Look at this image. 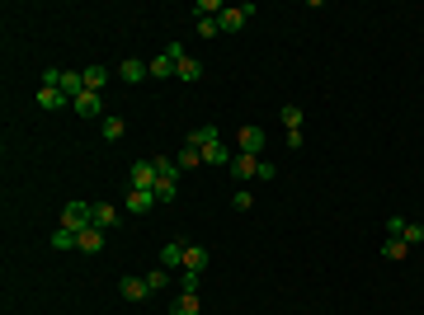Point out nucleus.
<instances>
[{
	"label": "nucleus",
	"mask_w": 424,
	"mask_h": 315,
	"mask_svg": "<svg viewBox=\"0 0 424 315\" xmlns=\"http://www.w3.org/2000/svg\"><path fill=\"white\" fill-rule=\"evenodd\" d=\"M184 268L188 273H207V250L203 245H184Z\"/></svg>",
	"instance_id": "obj_17"
},
{
	"label": "nucleus",
	"mask_w": 424,
	"mask_h": 315,
	"mask_svg": "<svg viewBox=\"0 0 424 315\" xmlns=\"http://www.w3.org/2000/svg\"><path fill=\"white\" fill-rule=\"evenodd\" d=\"M118 292H123V301H146V297H151L146 278H123V283H118Z\"/></svg>",
	"instance_id": "obj_11"
},
{
	"label": "nucleus",
	"mask_w": 424,
	"mask_h": 315,
	"mask_svg": "<svg viewBox=\"0 0 424 315\" xmlns=\"http://www.w3.org/2000/svg\"><path fill=\"white\" fill-rule=\"evenodd\" d=\"M170 315H198V297H188V292H179L170 306Z\"/></svg>",
	"instance_id": "obj_23"
},
{
	"label": "nucleus",
	"mask_w": 424,
	"mask_h": 315,
	"mask_svg": "<svg viewBox=\"0 0 424 315\" xmlns=\"http://www.w3.org/2000/svg\"><path fill=\"white\" fill-rule=\"evenodd\" d=\"M274 174H278V165H269V160H259V174H255V179H269V184H274Z\"/></svg>",
	"instance_id": "obj_34"
},
{
	"label": "nucleus",
	"mask_w": 424,
	"mask_h": 315,
	"mask_svg": "<svg viewBox=\"0 0 424 315\" xmlns=\"http://www.w3.org/2000/svg\"><path fill=\"white\" fill-rule=\"evenodd\" d=\"M221 142V127H198L193 137H188V146H198V151H207V146Z\"/></svg>",
	"instance_id": "obj_21"
},
{
	"label": "nucleus",
	"mask_w": 424,
	"mask_h": 315,
	"mask_svg": "<svg viewBox=\"0 0 424 315\" xmlns=\"http://www.w3.org/2000/svg\"><path fill=\"white\" fill-rule=\"evenodd\" d=\"M231 160H236V151L226 142H217V146H207L203 151V165H231Z\"/></svg>",
	"instance_id": "obj_19"
},
{
	"label": "nucleus",
	"mask_w": 424,
	"mask_h": 315,
	"mask_svg": "<svg viewBox=\"0 0 424 315\" xmlns=\"http://www.w3.org/2000/svg\"><path fill=\"white\" fill-rule=\"evenodd\" d=\"M76 250L80 254H99V250H104V231H94V226H90V231H80V236H76Z\"/></svg>",
	"instance_id": "obj_16"
},
{
	"label": "nucleus",
	"mask_w": 424,
	"mask_h": 315,
	"mask_svg": "<svg viewBox=\"0 0 424 315\" xmlns=\"http://www.w3.org/2000/svg\"><path fill=\"white\" fill-rule=\"evenodd\" d=\"M283 127H288V132H302V109L297 104H283Z\"/></svg>",
	"instance_id": "obj_26"
},
{
	"label": "nucleus",
	"mask_w": 424,
	"mask_h": 315,
	"mask_svg": "<svg viewBox=\"0 0 424 315\" xmlns=\"http://www.w3.org/2000/svg\"><path fill=\"white\" fill-rule=\"evenodd\" d=\"M179 198V174H160L156 179V203H174Z\"/></svg>",
	"instance_id": "obj_13"
},
{
	"label": "nucleus",
	"mask_w": 424,
	"mask_h": 315,
	"mask_svg": "<svg viewBox=\"0 0 424 315\" xmlns=\"http://www.w3.org/2000/svg\"><path fill=\"white\" fill-rule=\"evenodd\" d=\"M231 174H236V184L255 179V174H259V156H236V160H231Z\"/></svg>",
	"instance_id": "obj_10"
},
{
	"label": "nucleus",
	"mask_w": 424,
	"mask_h": 315,
	"mask_svg": "<svg viewBox=\"0 0 424 315\" xmlns=\"http://www.w3.org/2000/svg\"><path fill=\"white\" fill-rule=\"evenodd\" d=\"M160 268L165 273H184V240H165L160 245Z\"/></svg>",
	"instance_id": "obj_5"
},
{
	"label": "nucleus",
	"mask_w": 424,
	"mask_h": 315,
	"mask_svg": "<svg viewBox=\"0 0 424 315\" xmlns=\"http://www.w3.org/2000/svg\"><path fill=\"white\" fill-rule=\"evenodd\" d=\"M401 240H406L410 250H415V245H424V226H415V221H410V226H406V236H401Z\"/></svg>",
	"instance_id": "obj_31"
},
{
	"label": "nucleus",
	"mask_w": 424,
	"mask_h": 315,
	"mask_svg": "<svg viewBox=\"0 0 424 315\" xmlns=\"http://www.w3.org/2000/svg\"><path fill=\"white\" fill-rule=\"evenodd\" d=\"M198 278H203V273H179V292H188V297H198Z\"/></svg>",
	"instance_id": "obj_29"
},
{
	"label": "nucleus",
	"mask_w": 424,
	"mask_h": 315,
	"mask_svg": "<svg viewBox=\"0 0 424 315\" xmlns=\"http://www.w3.org/2000/svg\"><path fill=\"white\" fill-rule=\"evenodd\" d=\"M198 33H203V38H217V33H221L217 19H198Z\"/></svg>",
	"instance_id": "obj_33"
},
{
	"label": "nucleus",
	"mask_w": 424,
	"mask_h": 315,
	"mask_svg": "<svg viewBox=\"0 0 424 315\" xmlns=\"http://www.w3.org/2000/svg\"><path fill=\"white\" fill-rule=\"evenodd\" d=\"M382 254H387L392 264H401V259L410 254V245H406V240H387V245H382Z\"/></svg>",
	"instance_id": "obj_27"
},
{
	"label": "nucleus",
	"mask_w": 424,
	"mask_h": 315,
	"mask_svg": "<svg viewBox=\"0 0 424 315\" xmlns=\"http://www.w3.org/2000/svg\"><path fill=\"white\" fill-rule=\"evenodd\" d=\"M264 127H240V132H236V146H240V156H259V151H264Z\"/></svg>",
	"instance_id": "obj_4"
},
{
	"label": "nucleus",
	"mask_w": 424,
	"mask_h": 315,
	"mask_svg": "<svg viewBox=\"0 0 424 315\" xmlns=\"http://www.w3.org/2000/svg\"><path fill=\"white\" fill-rule=\"evenodd\" d=\"M151 76V66L137 62V57H123V66H118V80H127V85H141V80Z\"/></svg>",
	"instance_id": "obj_8"
},
{
	"label": "nucleus",
	"mask_w": 424,
	"mask_h": 315,
	"mask_svg": "<svg viewBox=\"0 0 424 315\" xmlns=\"http://www.w3.org/2000/svg\"><path fill=\"white\" fill-rule=\"evenodd\" d=\"M221 10H226L221 0H198V5H193V15H198V19H217Z\"/></svg>",
	"instance_id": "obj_25"
},
{
	"label": "nucleus",
	"mask_w": 424,
	"mask_h": 315,
	"mask_svg": "<svg viewBox=\"0 0 424 315\" xmlns=\"http://www.w3.org/2000/svg\"><path fill=\"white\" fill-rule=\"evenodd\" d=\"M156 179H160L156 160H137L132 165V189H156Z\"/></svg>",
	"instance_id": "obj_7"
},
{
	"label": "nucleus",
	"mask_w": 424,
	"mask_h": 315,
	"mask_svg": "<svg viewBox=\"0 0 424 315\" xmlns=\"http://www.w3.org/2000/svg\"><path fill=\"white\" fill-rule=\"evenodd\" d=\"M250 15H255V5H226L217 15V29L221 33H240L245 24H250Z\"/></svg>",
	"instance_id": "obj_2"
},
{
	"label": "nucleus",
	"mask_w": 424,
	"mask_h": 315,
	"mask_svg": "<svg viewBox=\"0 0 424 315\" xmlns=\"http://www.w3.org/2000/svg\"><path fill=\"white\" fill-rule=\"evenodd\" d=\"M113 221H118V207H113V203H94V217H90L94 231H109Z\"/></svg>",
	"instance_id": "obj_14"
},
{
	"label": "nucleus",
	"mask_w": 424,
	"mask_h": 315,
	"mask_svg": "<svg viewBox=\"0 0 424 315\" xmlns=\"http://www.w3.org/2000/svg\"><path fill=\"white\" fill-rule=\"evenodd\" d=\"M406 226H410L406 217H387V236H392V240H401V236H406Z\"/></svg>",
	"instance_id": "obj_30"
},
{
	"label": "nucleus",
	"mask_w": 424,
	"mask_h": 315,
	"mask_svg": "<svg viewBox=\"0 0 424 315\" xmlns=\"http://www.w3.org/2000/svg\"><path fill=\"white\" fill-rule=\"evenodd\" d=\"M174 76H179V80H188V85H193V80L203 76V66H198V62H193V57H188V52H184V57H179V66H174Z\"/></svg>",
	"instance_id": "obj_22"
},
{
	"label": "nucleus",
	"mask_w": 424,
	"mask_h": 315,
	"mask_svg": "<svg viewBox=\"0 0 424 315\" xmlns=\"http://www.w3.org/2000/svg\"><path fill=\"white\" fill-rule=\"evenodd\" d=\"M123 207H127V212H137V217H141V212H151V207H156V189H132Z\"/></svg>",
	"instance_id": "obj_9"
},
{
	"label": "nucleus",
	"mask_w": 424,
	"mask_h": 315,
	"mask_svg": "<svg viewBox=\"0 0 424 315\" xmlns=\"http://www.w3.org/2000/svg\"><path fill=\"white\" fill-rule=\"evenodd\" d=\"M123 132H127V123L118 118V113H109V118H99V137H104V142H123Z\"/></svg>",
	"instance_id": "obj_12"
},
{
	"label": "nucleus",
	"mask_w": 424,
	"mask_h": 315,
	"mask_svg": "<svg viewBox=\"0 0 424 315\" xmlns=\"http://www.w3.org/2000/svg\"><path fill=\"white\" fill-rule=\"evenodd\" d=\"M179 57H184V43H170V48L160 52L156 62H146V66H151V76H156V80H170L174 66H179Z\"/></svg>",
	"instance_id": "obj_3"
},
{
	"label": "nucleus",
	"mask_w": 424,
	"mask_h": 315,
	"mask_svg": "<svg viewBox=\"0 0 424 315\" xmlns=\"http://www.w3.org/2000/svg\"><path fill=\"white\" fill-rule=\"evenodd\" d=\"M71 109H76L80 118H109V113H104V99L94 95V90H85L80 99H71Z\"/></svg>",
	"instance_id": "obj_6"
},
{
	"label": "nucleus",
	"mask_w": 424,
	"mask_h": 315,
	"mask_svg": "<svg viewBox=\"0 0 424 315\" xmlns=\"http://www.w3.org/2000/svg\"><path fill=\"white\" fill-rule=\"evenodd\" d=\"M174 165H179V174L184 170H203V151H198V146H184V151L174 156Z\"/></svg>",
	"instance_id": "obj_20"
},
{
	"label": "nucleus",
	"mask_w": 424,
	"mask_h": 315,
	"mask_svg": "<svg viewBox=\"0 0 424 315\" xmlns=\"http://www.w3.org/2000/svg\"><path fill=\"white\" fill-rule=\"evenodd\" d=\"M231 207H236V212H250V207H255V198H250V193H245V189H236Z\"/></svg>",
	"instance_id": "obj_32"
},
{
	"label": "nucleus",
	"mask_w": 424,
	"mask_h": 315,
	"mask_svg": "<svg viewBox=\"0 0 424 315\" xmlns=\"http://www.w3.org/2000/svg\"><path fill=\"white\" fill-rule=\"evenodd\" d=\"M90 217H94V203H66L62 207V226L71 231V236L90 231Z\"/></svg>",
	"instance_id": "obj_1"
},
{
	"label": "nucleus",
	"mask_w": 424,
	"mask_h": 315,
	"mask_svg": "<svg viewBox=\"0 0 424 315\" xmlns=\"http://www.w3.org/2000/svg\"><path fill=\"white\" fill-rule=\"evenodd\" d=\"M66 104H71V99H66L62 90H47V85H43V90H38V109L57 113V109H66Z\"/></svg>",
	"instance_id": "obj_18"
},
{
	"label": "nucleus",
	"mask_w": 424,
	"mask_h": 315,
	"mask_svg": "<svg viewBox=\"0 0 424 315\" xmlns=\"http://www.w3.org/2000/svg\"><path fill=\"white\" fill-rule=\"evenodd\" d=\"M47 245H52V250H76V236H71V231H66V226H57V231H52V240H47Z\"/></svg>",
	"instance_id": "obj_24"
},
{
	"label": "nucleus",
	"mask_w": 424,
	"mask_h": 315,
	"mask_svg": "<svg viewBox=\"0 0 424 315\" xmlns=\"http://www.w3.org/2000/svg\"><path fill=\"white\" fill-rule=\"evenodd\" d=\"M80 76H85V90H94V95H99V90H104V85H109V66H85V71H80Z\"/></svg>",
	"instance_id": "obj_15"
},
{
	"label": "nucleus",
	"mask_w": 424,
	"mask_h": 315,
	"mask_svg": "<svg viewBox=\"0 0 424 315\" xmlns=\"http://www.w3.org/2000/svg\"><path fill=\"white\" fill-rule=\"evenodd\" d=\"M141 278H146V287H151V292H160V287L170 283L174 273H165V268H151V273H141Z\"/></svg>",
	"instance_id": "obj_28"
}]
</instances>
